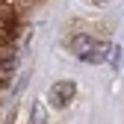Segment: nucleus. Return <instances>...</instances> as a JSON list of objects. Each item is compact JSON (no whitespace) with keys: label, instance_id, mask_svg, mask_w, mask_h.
<instances>
[{"label":"nucleus","instance_id":"f03ea898","mask_svg":"<svg viewBox=\"0 0 124 124\" xmlns=\"http://www.w3.org/2000/svg\"><path fill=\"white\" fill-rule=\"evenodd\" d=\"M74 92H77V86L71 83V80H62V83H53L50 86V92H47V101H50V106L53 109H65V106H71V101H74Z\"/></svg>","mask_w":124,"mask_h":124},{"label":"nucleus","instance_id":"7ed1b4c3","mask_svg":"<svg viewBox=\"0 0 124 124\" xmlns=\"http://www.w3.org/2000/svg\"><path fill=\"white\" fill-rule=\"evenodd\" d=\"M92 3H98V6H101V3H109V0H92Z\"/></svg>","mask_w":124,"mask_h":124},{"label":"nucleus","instance_id":"f257e3e1","mask_svg":"<svg viewBox=\"0 0 124 124\" xmlns=\"http://www.w3.org/2000/svg\"><path fill=\"white\" fill-rule=\"evenodd\" d=\"M68 53L80 62H89V65H101L109 56V44L95 39V36H71L68 39Z\"/></svg>","mask_w":124,"mask_h":124}]
</instances>
